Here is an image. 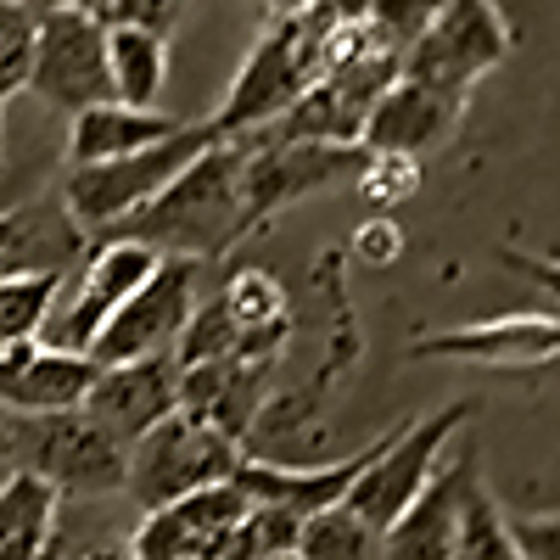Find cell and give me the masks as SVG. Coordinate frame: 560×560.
<instances>
[{"label": "cell", "mask_w": 560, "mask_h": 560, "mask_svg": "<svg viewBox=\"0 0 560 560\" xmlns=\"http://www.w3.org/2000/svg\"><path fill=\"white\" fill-rule=\"evenodd\" d=\"M174 23H179V0H113V18H107V28H140L158 39H168Z\"/></svg>", "instance_id": "cell-31"}, {"label": "cell", "mask_w": 560, "mask_h": 560, "mask_svg": "<svg viewBox=\"0 0 560 560\" xmlns=\"http://www.w3.org/2000/svg\"><path fill=\"white\" fill-rule=\"evenodd\" d=\"M308 0H275V18H292V12H303Z\"/></svg>", "instance_id": "cell-34"}, {"label": "cell", "mask_w": 560, "mask_h": 560, "mask_svg": "<svg viewBox=\"0 0 560 560\" xmlns=\"http://www.w3.org/2000/svg\"><path fill=\"white\" fill-rule=\"evenodd\" d=\"M174 129H179V118L135 113V107H124V102L84 107V113H73V124H68V163H73V168L113 163V158H129V152L158 147V140H168Z\"/></svg>", "instance_id": "cell-19"}, {"label": "cell", "mask_w": 560, "mask_h": 560, "mask_svg": "<svg viewBox=\"0 0 560 560\" xmlns=\"http://www.w3.org/2000/svg\"><path fill=\"white\" fill-rule=\"evenodd\" d=\"M359 197L370 202V208H398V202H409L415 191H420V163L415 158H387V152H364V168H359Z\"/></svg>", "instance_id": "cell-29"}, {"label": "cell", "mask_w": 560, "mask_h": 560, "mask_svg": "<svg viewBox=\"0 0 560 560\" xmlns=\"http://www.w3.org/2000/svg\"><path fill=\"white\" fill-rule=\"evenodd\" d=\"M219 303H224V314L236 319L242 331H280V325H287V292H280V280L269 269L230 275Z\"/></svg>", "instance_id": "cell-25"}, {"label": "cell", "mask_w": 560, "mask_h": 560, "mask_svg": "<svg viewBox=\"0 0 560 560\" xmlns=\"http://www.w3.org/2000/svg\"><path fill=\"white\" fill-rule=\"evenodd\" d=\"M152 269H158V253H152V247H140V242H129V236H107L96 253L84 258L73 308L45 319L39 342H45V348H62V353H90L96 331L140 292V280H147Z\"/></svg>", "instance_id": "cell-11"}, {"label": "cell", "mask_w": 560, "mask_h": 560, "mask_svg": "<svg viewBox=\"0 0 560 560\" xmlns=\"http://www.w3.org/2000/svg\"><path fill=\"white\" fill-rule=\"evenodd\" d=\"M516 560H560V527L555 516H504Z\"/></svg>", "instance_id": "cell-30"}, {"label": "cell", "mask_w": 560, "mask_h": 560, "mask_svg": "<svg viewBox=\"0 0 560 560\" xmlns=\"http://www.w3.org/2000/svg\"><path fill=\"white\" fill-rule=\"evenodd\" d=\"M0 454H12L18 471L39 477L57 493H118L124 488V448L84 409L7 415L0 420Z\"/></svg>", "instance_id": "cell-3"}, {"label": "cell", "mask_w": 560, "mask_h": 560, "mask_svg": "<svg viewBox=\"0 0 560 560\" xmlns=\"http://www.w3.org/2000/svg\"><path fill=\"white\" fill-rule=\"evenodd\" d=\"M314 84V45L303 39L298 18H275L258 45L247 51L236 84H230L224 107L208 118V129L219 140H242V135H258L269 129L280 113H287L303 90Z\"/></svg>", "instance_id": "cell-7"}, {"label": "cell", "mask_w": 560, "mask_h": 560, "mask_svg": "<svg viewBox=\"0 0 560 560\" xmlns=\"http://www.w3.org/2000/svg\"><path fill=\"white\" fill-rule=\"evenodd\" d=\"M73 560H135V544L129 538H113V544H96L90 555H73Z\"/></svg>", "instance_id": "cell-33"}, {"label": "cell", "mask_w": 560, "mask_h": 560, "mask_svg": "<svg viewBox=\"0 0 560 560\" xmlns=\"http://www.w3.org/2000/svg\"><path fill=\"white\" fill-rule=\"evenodd\" d=\"M242 147V219L258 230L269 213L292 208L314 191L359 179L364 147H325V140H236Z\"/></svg>", "instance_id": "cell-9"}, {"label": "cell", "mask_w": 560, "mask_h": 560, "mask_svg": "<svg viewBox=\"0 0 560 560\" xmlns=\"http://www.w3.org/2000/svg\"><path fill=\"white\" fill-rule=\"evenodd\" d=\"M57 560H73V555H57Z\"/></svg>", "instance_id": "cell-36"}, {"label": "cell", "mask_w": 560, "mask_h": 560, "mask_svg": "<svg viewBox=\"0 0 560 560\" xmlns=\"http://www.w3.org/2000/svg\"><path fill=\"white\" fill-rule=\"evenodd\" d=\"M393 432H382L376 443H364L359 454L348 459H331V465H280V459H264V454H242L236 471H230V488H236L247 504H269V510H287V516L308 522L319 510H331L348 499V488L370 471V459L387 448Z\"/></svg>", "instance_id": "cell-12"}, {"label": "cell", "mask_w": 560, "mask_h": 560, "mask_svg": "<svg viewBox=\"0 0 560 560\" xmlns=\"http://www.w3.org/2000/svg\"><path fill=\"white\" fill-rule=\"evenodd\" d=\"M68 275H7L0 280V348L39 342L45 319L57 314V292Z\"/></svg>", "instance_id": "cell-22"}, {"label": "cell", "mask_w": 560, "mask_h": 560, "mask_svg": "<svg viewBox=\"0 0 560 560\" xmlns=\"http://www.w3.org/2000/svg\"><path fill=\"white\" fill-rule=\"evenodd\" d=\"M34 0H0V107L18 90H28V57H34Z\"/></svg>", "instance_id": "cell-27"}, {"label": "cell", "mask_w": 560, "mask_h": 560, "mask_svg": "<svg viewBox=\"0 0 560 560\" xmlns=\"http://www.w3.org/2000/svg\"><path fill=\"white\" fill-rule=\"evenodd\" d=\"M247 499L219 482V488H197L163 510H147L140 533L129 538L135 544V560H213L219 544L236 533V522L247 516Z\"/></svg>", "instance_id": "cell-14"}, {"label": "cell", "mask_w": 560, "mask_h": 560, "mask_svg": "<svg viewBox=\"0 0 560 560\" xmlns=\"http://www.w3.org/2000/svg\"><path fill=\"white\" fill-rule=\"evenodd\" d=\"M96 359L62 353L45 342L0 348V409L7 415H51V409H79V398L96 382Z\"/></svg>", "instance_id": "cell-17"}, {"label": "cell", "mask_w": 560, "mask_h": 560, "mask_svg": "<svg viewBox=\"0 0 560 560\" xmlns=\"http://www.w3.org/2000/svg\"><path fill=\"white\" fill-rule=\"evenodd\" d=\"M560 348L555 314H504V319H471L454 331L415 337L409 359H465V364H549Z\"/></svg>", "instance_id": "cell-15"}, {"label": "cell", "mask_w": 560, "mask_h": 560, "mask_svg": "<svg viewBox=\"0 0 560 560\" xmlns=\"http://www.w3.org/2000/svg\"><path fill=\"white\" fill-rule=\"evenodd\" d=\"M79 409L129 454V443H140L158 420H168L179 409V364H174V353L96 370V382H90V393L79 398Z\"/></svg>", "instance_id": "cell-13"}, {"label": "cell", "mask_w": 560, "mask_h": 560, "mask_svg": "<svg viewBox=\"0 0 560 560\" xmlns=\"http://www.w3.org/2000/svg\"><path fill=\"white\" fill-rule=\"evenodd\" d=\"M465 113V96H443V90H427L415 79H398L387 96L370 107L364 129H359V147L364 152H387V158H415L443 147V140L454 135Z\"/></svg>", "instance_id": "cell-16"}, {"label": "cell", "mask_w": 560, "mask_h": 560, "mask_svg": "<svg viewBox=\"0 0 560 560\" xmlns=\"http://www.w3.org/2000/svg\"><path fill=\"white\" fill-rule=\"evenodd\" d=\"M504 51H510V23L493 0H448L438 23L404 51L398 79L443 90V96H471V84L493 73Z\"/></svg>", "instance_id": "cell-6"}, {"label": "cell", "mask_w": 560, "mask_h": 560, "mask_svg": "<svg viewBox=\"0 0 560 560\" xmlns=\"http://www.w3.org/2000/svg\"><path fill=\"white\" fill-rule=\"evenodd\" d=\"M477 477V459L459 454L454 465H438L420 499L376 538V560H454V516H459V488Z\"/></svg>", "instance_id": "cell-18"}, {"label": "cell", "mask_w": 560, "mask_h": 560, "mask_svg": "<svg viewBox=\"0 0 560 560\" xmlns=\"http://www.w3.org/2000/svg\"><path fill=\"white\" fill-rule=\"evenodd\" d=\"M197 269L202 264H191V258H158V269L140 280V292L96 331V342H90L84 359H96L107 370V364H135V359L174 353L185 319H191V308H197Z\"/></svg>", "instance_id": "cell-10"}, {"label": "cell", "mask_w": 560, "mask_h": 560, "mask_svg": "<svg viewBox=\"0 0 560 560\" xmlns=\"http://www.w3.org/2000/svg\"><path fill=\"white\" fill-rule=\"evenodd\" d=\"M454 560H516L504 533V510L499 499L471 477L459 488V516H454Z\"/></svg>", "instance_id": "cell-23"}, {"label": "cell", "mask_w": 560, "mask_h": 560, "mask_svg": "<svg viewBox=\"0 0 560 560\" xmlns=\"http://www.w3.org/2000/svg\"><path fill=\"white\" fill-rule=\"evenodd\" d=\"M28 90L57 107V113H84V107H107L113 96V73H107V28L90 23L79 7L39 12L34 23V57H28Z\"/></svg>", "instance_id": "cell-8"}, {"label": "cell", "mask_w": 560, "mask_h": 560, "mask_svg": "<svg viewBox=\"0 0 560 560\" xmlns=\"http://www.w3.org/2000/svg\"><path fill=\"white\" fill-rule=\"evenodd\" d=\"M353 253H359V264H370V269H387V264H398V258H404V224H393L387 213H376L370 224H359Z\"/></svg>", "instance_id": "cell-32"}, {"label": "cell", "mask_w": 560, "mask_h": 560, "mask_svg": "<svg viewBox=\"0 0 560 560\" xmlns=\"http://www.w3.org/2000/svg\"><path fill=\"white\" fill-rule=\"evenodd\" d=\"M213 129L208 124H179L168 140H158V147L147 152H129V158H113V163H90V168H68L62 179V208L73 213V224L84 230V236H113V230L140 213L168 179H179L185 163H197L208 147H213Z\"/></svg>", "instance_id": "cell-2"}, {"label": "cell", "mask_w": 560, "mask_h": 560, "mask_svg": "<svg viewBox=\"0 0 560 560\" xmlns=\"http://www.w3.org/2000/svg\"><path fill=\"white\" fill-rule=\"evenodd\" d=\"M57 504L62 493L28 471L0 482V560H39L57 544Z\"/></svg>", "instance_id": "cell-20"}, {"label": "cell", "mask_w": 560, "mask_h": 560, "mask_svg": "<svg viewBox=\"0 0 560 560\" xmlns=\"http://www.w3.org/2000/svg\"><path fill=\"white\" fill-rule=\"evenodd\" d=\"M443 7H448V0H370L364 28H370V39H376L382 51L404 57L409 45L438 23V12H443Z\"/></svg>", "instance_id": "cell-28"}, {"label": "cell", "mask_w": 560, "mask_h": 560, "mask_svg": "<svg viewBox=\"0 0 560 560\" xmlns=\"http://www.w3.org/2000/svg\"><path fill=\"white\" fill-rule=\"evenodd\" d=\"M465 415H471V404H448V409H438V415H427V420L393 427L387 448L370 459V471L348 488L342 504H348L376 538L420 499V488L432 482V471H438L443 454H448V438L465 427Z\"/></svg>", "instance_id": "cell-5"}, {"label": "cell", "mask_w": 560, "mask_h": 560, "mask_svg": "<svg viewBox=\"0 0 560 560\" xmlns=\"http://www.w3.org/2000/svg\"><path fill=\"white\" fill-rule=\"evenodd\" d=\"M242 348V325L224 314L219 298L197 303L191 319H185V331L174 342V364H213V359H236Z\"/></svg>", "instance_id": "cell-26"}, {"label": "cell", "mask_w": 560, "mask_h": 560, "mask_svg": "<svg viewBox=\"0 0 560 560\" xmlns=\"http://www.w3.org/2000/svg\"><path fill=\"white\" fill-rule=\"evenodd\" d=\"M298 560H376V533H370L348 504H331L298 527Z\"/></svg>", "instance_id": "cell-24"}, {"label": "cell", "mask_w": 560, "mask_h": 560, "mask_svg": "<svg viewBox=\"0 0 560 560\" xmlns=\"http://www.w3.org/2000/svg\"><path fill=\"white\" fill-rule=\"evenodd\" d=\"M57 7H79V0H34V12H57Z\"/></svg>", "instance_id": "cell-35"}, {"label": "cell", "mask_w": 560, "mask_h": 560, "mask_svg": "<svg viewBox=\"0 0 560 560\" xmlns=\"http://www.w3.org/2000/svg\"><path fill=\"white\" fill-rule=\"evenodd\" d=\"M236 459H242V443H230V438H219L208 427V420L174 409L140 443H129V454H124V488H129V499L140 510H163V504L197 493V488L230 482Z\"/></svg>", "instance_id": "cell-4"}, {"label": "cell", "mask_w": 560, "mask_h": 560, "mask_svg": "<svg viewBox=\"0 0 560 560\" xmlns=\"http://www.w3.org/2000/svg\"><path fill=\"white\" fill-rule=\"evenodd\" d=\"M107 73L113 96L135 113H158L163 79H168V39L140 28H107Z\"/></svg>", "instance_id": "cell-21"}, {"label": "cell", "mask_w": 560, "mask_h": 560, "mask_svg": "<svg viewBox=\"0 0 560 560\" xmlns=\"http://www.w3.org/2000/svg\"><path fill=\"white\" fill-rule=\"evenodd\" d=\"M113 236H129L140 247H152L158 258H191L213 264L247 236L242 219V147L236 140H213V147L185 163L179 179H168L163 191L129 213Z\"/></svg>", "instance_id": "cell-1"}]
</instances>
